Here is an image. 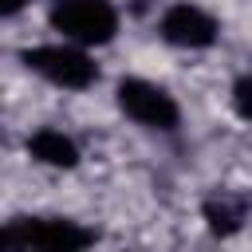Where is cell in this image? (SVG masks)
Listing matches in <instances>:
<instances>
[{"mask_svg": "<svg viewBox=\"0 0 252 252\" xmlns=\"http://www.w3.org/2000/svg\"><path fill=\"white\" fill-rule=\"evenodd\" d=\"M51 28L63 32L67 39L94 47V43H110L118 32V12L110 0H55L51 8Z\"/></svg>", "mask_w": 252, "mask_h": 252, "instance_id": "6da1fadb", "label": "cell"}, {"mask_svg": "<svg viewBox=\"0 0 252 252\" xmlns=\"http://www.w3.org/2000/svg\"><path fill=\"white\" fill-rule=\"evenodd\" d=\"M20 59H24V67H28V71H35V75H43L47 83L67 87V91H83V87H91V83L98 79L94 59H91L87 51H79V47H67V43L28 47Z\"/></svg>", "mask_w": 252, "mask_h": 252, "instance_id": "7a4b0ae2", "label": "cell"}, {"mask_svg": "<svg viewBox=\"0 0 252 252\" xmlns=\"http://www.w3.org/2000/svg\"><path fill=\"white\" fill-rule=\"evenodd\" d=\"M118 106L138 126H150V130H173L177 126V102L146 79H122L118 83Z\"/></svg>", "mask_w": 252, "mask_h": 252, "instance_id": "3957f363", "label": "cell"}, {"mask_svg": "<svg viewBox=\"0 0 252 252\" xmlns=\"http://www.w3.org/2000/svg\"><path fill=\"white\" fill-rule=\"evenodd\" d=\"M16 224L24 232L28 252H87L98 240L94 228H83L79 220H67V217H32Z\"/></svg>", "mask_w": 252, "mask_h": 252, "instance_id": "277c9868", "label": "cell"}, {"mask_svg": "<svg viewBox=\"0 0 252 252\" xmlns=\"http://www.w3.org/2000/svg\"><path fill=\"white\" fill-rule=\"evenodd\" d=\"M161 39L173 47H209L217 39V20L197 4H173L161 16Z\"/></svg>", "mask_w": 252, "mask_h": 252, "instance_id": "5b68a950", "label": "cell"}, {"mask_svg": "<svg viewBox=\"0 0 252 252\" xmlns=\"http://www.w3.org/2000/svg\"><path fill=\"white\" fill-rule=\"evenodd\" d=\"M28 154L43 165H55V169H75L79 165V146L59 130H35L28 138Z\"/></svg>", "mask_w": 252, "mask_h": 252, "instance_id": "8992f818", "label": "cell"}, {"mask_svg": "<svg viewBox=\"0 0 252 252\" xmlns=\"http://www.w3.org/2000/svg\"><path fill=\"white\" fill-rule=\"evenodd\" d=\"M205 220H209V228L217 236H232L240 228V220H244V205L228 201V197H213V201H205Z\"/></svg>", "mask_w": 252, "mask_h": 252, "instance_id": "52a82bcc", "label": "cell"}, {"mask_svg": "<svg viewBox=\"0 0 252 252\" xmlns=\"http://www.w3.org/2000/svg\"><path fill=\"white\" fill-rule=\"evenodd\" d=\"M232 110L244 122H252V75H244V79L232 83Z\"/></svg>", "mask_w": 252, "mask_h": 252, "instance_id": "ba28073f", "label": "cell"}, {"mask_svg": "<svg viewBox=\"0 0 252 252\" xmlns=\"http://www.w3.org/2000/svg\"><path fill=\"white\" fill-rule=\"evenodd\" d=\"M24 4H28V0H0V12H4V16H16Z\"/></svg>", "mask_w": 252, "mask_h": 252, "instance_id": "9c48e42d", "label": "cell"}]
</instances>
